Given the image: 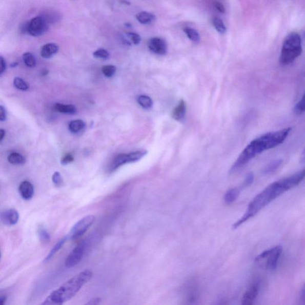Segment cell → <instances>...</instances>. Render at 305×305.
Listing matches in <instances>:
<instances>
[{"mask_svg":"<svg viewBox=\"0 0 305 305\" xmlns=\"http://www.w3.org/2000/svg\"><path fill=\"white\" fill-rule=\"evenodd\" d=\"M38 236L40 240L43 242H49L50 240V236L49 233L44 229H40L38 231Z\"/></svg>","mask_w":305,"mask_h":305,"instance_id":"d6a6232c","label":"cell"},{"mask_svg":"<svg viewBox=\"0 0 305 305\" xmlns=\"http://www.w3.org/2000/svg\"><path fill=\"white\" fill-rule=\"evenodd\" d=\"M49 23L42 16L33 18L29 22L28 33L35 37L45 34L49 29Z\"/></svg>","mask_w":305,"mask_h":305,"instance_id":"ba28073f","label":"cell"},{"mask_svg":"<svg viewBox=\"0 0 305 305\" xmlns=\"http://www.w3.org/2000/svg\"><path fill=\"white\" fill-rule=\"evenodd\" d=\"M282 251L281 246H274L257 256L255 262L265 270L274 271L277 267Z\"/></svg>","mask_w":305,"mask_h":305,"instance_id":"5b68a950","label":"cell"},{"mask_svg":"<svg viewBox=\"0 0 305 305\" xmlns=\"http://www.w3.org/2000/svg\"><path fill=\"white\" fill-rule=\"evenodd\" d=\"M7 68L6 62L3 57H0V75H3L5 72Z\"/></svg>","mask_w":305,"mask_h":305,"instance_id":"8d00e7d4","label":"cell"},{"mask_svg":"<svg viewBox=\"0 0 305 305\" xmlns=\"http://www.w3.org/2000/svg\"><path fill=\"white\" fill-rule=\"evenodd\" d=\"M128 37L130 38L132 43L135 45H138L141 41L140 35L135 32H128L127 34Z\"/></svg>","mask_w":305,"mask_h":305,"instance_id":"1f68e13d","label":"cell"},{"mask_svg":"<svg viewBox=\"0 0 305 305\" xmlns=\"http://www.w3.org/2000/svg\"><path fill=\"white\" fill-rule=\"evenodd\" d=\"M186 104L185 101L181 100L177 106H176L172 112V117L178 121L182 120L185 118L186 114Z\"/></svg>","mask_w":305,"mask_h":305,"instance_id":"9a60e30c","label":"cell"},{"mask_svg":"<svg viewBox=\"0 0 305 305\" xmlns=\"http://www.w3.org/2000/svg\"><path fill=\"white\" fill-rule=\"evenodd\" d=\"M282 163V159L275 160L267 165L265 168L263 170V174H270L273 173L274 171H276L277 169L280 167Z\"/></svg>","mask_w":305,"mask_h":305,"instance_id":"cb8c5ba5","label":"cell"},{"mask_svg":"<svg viewBox=\"0 0 305 305\" xmlns=\"http://www.w3.org/2000/svg\"><path fill=\"white\" fill-rule=\"evenodd\" d=\"M74 160V157H73L72 154H66L61 160V164L62 165H68L70 163L72 162Z\"/></svg>","mask_w":305,"mask_h":305,"instance_id":"d590c367","label":"cell"},{"mask_svg":"<svg viewBox=\"0 0 305 305\" xmlns=\"http://www.w3.org/2000/svg\"><path fill=\"white\" fill-rule=\"evenodd\" d=\"M17 65L18 64L17 63V62H14V63H13L12 65H11V67L15 68Z\"/></svg>","mask_w":305,"mask_h":305,"instance_id":"f6af8a7d","label":"cell"},{"mask_svg":"<svg viewBox=\"0 0 305 305\" xmlns=\"http://www.w3.org/2000/svg\"><path fill=\"white\" fill-rule=\"evenodd\" d=\"M53 182L56 186H60L63 183V179H62V176L59 172H54L52 176Z\"/></svg>","mask_w":305,"mask_h":305,"instance_id":"836d02e7","label":"cell"},{"mask_svg":"<svg viewBox=\"0 0 305 305\" xmlns=\"http://www.w3.org/2000/svg\"><path fill=\"white\" fill-rule=\"evenodd\" d=\"M259 293V285L253 284L250 286L242 297L241 304L243 305H251L254 303L258 297Z\"/></svg>","mask_w":305,"mask_h":305,"instance_id":"8fae6325","label":"cell"},{"mask_svg":"<svg viewBox=\"0 0 305 305\" xmlns=\"http://www.w3.org/2000/svg\"><path fill=\"white\" fill-rule=\"evenodd\" d=\"M9 162L13 165H23L26 162L25 157L16 152L11 153L8 156Z\"/></svg>","mask_w":305,"mask_h":305,"instance_id":"7402d4cb","label":"cell"},{"mask_svg":"<svg viewBox=\"0 0 305 305\" xmlns=\"http://www.w3.org/2000/svg\"><path fill=\"white\" fill-rule=\"evenodd\" d=\"M101 71L105 76L108 77V78H112L115 75L116 68L113 65H106L102 68Z\"/></svg>","mask_w":305,"mask_h":305,"instance_id":"83f0119b","label":"cell"},{"mask_svg":"<svg viewBox=\"0 0 305 305\" xmlns=\"http://www.w3.org/2000/svg\"><path fill=\"white\" fill-rule=\"evenodd\" d=\"M126 27H129V28H130V27H132V25H131V24H126Z\"/></svg>","mask_w":305,"mask_h":305,"instance_id":"bcb514c9","label":"cell"},{"mask_svg":"<svg viewBox=\"0 0 305 305\" xmlns=\"http://www.w3.org/2000/svg\"><path fill=\"white\" fill-rule=\"evenodd\" d=\"M93 272L89 270H84L73 277L60 288L54 290L42 304L61 305L71 300L78 293L84 285L93 277Z\"/></svg>","mask_w":305,"mask_h":305,"instance_id":"3957f363","label":"cell"},{"mask_svg":"<svg viewBox=\"0 0 305 305\" xmlns=\"http://www.w3.org/2000/svg\"><path fill=\"white\" fill-rule=\"evenodd\" d=\"M93 56L98 59L107 60L110 57V54L107 50L100 49L94 51Z\"/></svg>","mask_w":305,"mask_h":305,"instance_id":"f546056e","label":"cell"},{"mask_svg":"<svg viewBox=\"0 0 305 305\" xmlns=\"http://www.w3.org/2000/svg\"><path fill=\"white\" fill-rule=\"evenodd\" d=\"M23 60L26 66L29 68H34L36 66V61L34 55L31 53H25L23 55Z\"/></svg>","mask_w":305,"mask_h":305,"instance_id":"d4e9b609","label":"cell"},{"mask_svg":"<svg viewBox=\"0 0 305 305\" xmlns=\"http://www.w3.org/2000/svg\"><path fill=\"white\" fill-rule=\"evenodd\" d=\"M302 53V40L299 34L290 33L286 36L282 44L280 56V63L282 66H288L293 63Z\"/></svg>","mask_w":305,"mask_h":305,"instance_id":"277c9868","label":"cell"},{"mask_svg":"<svg viewBox=\"0 0 305 305\" xmlns=\"http://www.w3.org/2000/svg\"><path fill=\"white\" fill-rule=\"evenodd\" d=\"M58 50L59 47L56 44H46L42 48L41 56L44 58H50L57 54Z\"/></svg>","mask_w":305,"mask_h":305,"instance_id":"5bb4252c","label":"cell"},{"mask_svg":"<svg viewBox=\"0 0 305 305\" xmlns=\"http://www.w3.org/2000/svg\"><path fill=\"white\" fill-rule=\"evenodd\" d=\"M7 300V296L6 295H1L0 296V304H5Z\"/></svg>","mask_w":305,"mask_h":305,"instance_id":"7bdbcfd3","label":"cell"},{"mask_svg":"<svg viewBox=\"0 0 305 305\" xmlns=\"http://www.w3.org/2000/svg\"><path fill=\"white\" fill-rule=\"evenodd\" d=\"M214 6L215 8L219 11L220 13H226V9L224 7L223 5L220 2H215L214 3Z\"/></svg>","mask_w":305,"mask_h":305,"instance_id":"f35d334b","label":"cell"},{"mask_svg":"<svg viewBox=\"0 0 305 305\" xmlns=\"http://www.w3.org/2000/svg\"><path fill=\"white\" fill-rule=\"evenodd\" d=\"M101 298H100V297H95V298L92 299L90 300H89V302H87V304L93 305L98 304L101 302Z\"/></svg>","mask_w":305,"mask_h":305,"instance_id":"ab89813d","label":"cell"},{"mask_svg":"<svg viewBox=\"0 0 305 305\" xmlns=\"http://www.w3.org/2000/svg\"><path fill=\"white\" fill-rule=\"evenodd\" d=\"M6 135V132L5 130L1 129L0 130V140L2 141L3 138H5Z\"/></svg>","mask_w":305,"mask_h":305,"instance_id":"ee69618b","label":"cell"},{"mask_svg":"<svg viewBox=\"0 0 305 305\" xmlns=\"http://www.w3.org/2000/svg\"><path fill=\"white\" fill-rule=\"evenodd\" d=\"M86 251V243L80 242L73 249L70 254L66 258L65 266L66 268H71L78 265L83 258Z\"/></svg>","mask_w":305,"mask_h":305,"instance_id":"9c48e42d","label":"cell"},{"mask_svg":"<svg viewBox=\"0 0 305 305\" xmlns=\"http://www.w3.org/2000/svg\"><path fill=\"white\" fill-rule=\"evenodd\" d=\"M213 25H214L216 30L220 34H225L227 31V28L224 25L223 21L220 18L215 17L213 19Z\"/></svg>","mask_w":305,"mask_h":305,"instance_id":"484cf974","label":"cell"},{"mask_svg":"<svg viewBox=\"0 0 305 305\" xmlns=\"http://www.w3.org/2000/svg\"><path fill=\"white\" fill-rule=\"evenodd\" d=\"M69 236H66L62 238L61 240L58 241L56 245H54L52 249L51 250L49 254L47 255L44 261L48 262L51 259H52L55 255L60 251L61 248L63 247L66 241L68 240Z\"/></svg>","mask_w":305,"mask_h":305,"instance_id":"2e32d148","label":"cell"},{"mask_svg":"<svg viewBox=\"0 0 305 305\" xmlns=\"http://www.w3.org/2000/svg\"><path fill=\"white\" fill-rule=\"evenodd\" d=\"M19 192L21 197L24 199L29 200L34 196V187L31 182L28 181H22L19 187Z\"/></svg>","mask_w":305,"mask_h":305,"instance_id":"4fadbf2b","label":"cell"},{"mask_svg":"<svg viewBox=\"0 0 305 305\" xmlns=\"http://www.w3.org/2000/svg\"><path fill=\"white\" fill-rule=\"evenodd\" d=\"M304 38H305V34H304Z\"/></svg>","mask_w":305,"mask_h":305,"instance_id":"7dc6e473","label":"cell"},{"mask_svg":"<svg viewBox=\"0 0 305 305\" xmlns=\"http://www.w3.org/2000/svg\"><path fill=\"white\" fill-rule=\"evenodd\" d=\"M19 213L14 209H7L2 212L1 220L6 226L15 225L19 220Z\"/></svg>","mask_w":305,"mask_h":305,"instance_id":"7c38bea8","label":"cell"},{"mask_svg":"<svg viewBox=\"0 0 305 305\" xmlns=\"http://www.w3.org/2000/svg\"><path fill=\"white\" fill-rule=\"evenodd\" d=\"M294 112L297 115H301L305 112V93L294 108Z\"/></svg>","mask_w":305,"mask_h":305,"instance_id":"4316f807","label":"cell"},{"mask_svg":"<svg viewBox=\"0 0 305 305\" xmlns=\"http://www.w3.org/2000/svg\"><path fill=\"white\" fill-rule=\"evenodd\" d=\"M7 119V112L6 110L3 106H0V120L2 122L5 121Z\"/></svg>","mask_w":305,"mask_h":305,"instance_id":"74e56055","label":"cell"},{"mask_svg":"<svg viewBox=\"0 0 305 305\" xmlns=\"http://www.w3.org/2000/svg\"><path fill=\"white\" fill-rule=\"evenodd\" d=\"M147 153L148 152L146 150H139V151L128 154H119L113 161L111 167H110V170L114 171L123 166L124 165L136 162L145 156Z\"/></svg>","mask_w":305,"mask_h":305,"instance_id":"8992f818","label":"cell"},{"mask_svg":"<svg viewBox=\"0 0 305 305\" xmlns=\"http://www.w3.org/2000/svg\"><path fill=\"white\" fill-rule=\"evenodd\" d=\"M14 86L17 89L22 91H27L29 89V86L27 83L24 80L22 79L19 77H16L13 80Z\"/></svg>","mask_w":305,"mask_h":305,"instance_id":"f1b7e54d","label":"cell"},{"mask_svg":"<svg viewBox=\"0 0 305 305\" xmlns=\"http://www.w3.org/2000/svg\"><path fill=\"white\" fill-rule=\"evenodd\" d=\"M138 104L145 109H150L153 107V102L152 98L145 95H139L137 98Z\"/></svg>","mask_w":305,"mask_h":305,"instance_id":"603a6c76","label":"cell"},{"mask_svg":"<svg viewBox=\"0 0 305 305\" xmlns=\"http://www.w3.org/2000/svg\"><path fill=\"white\" fill-rule=\"evenodd\" d=\"M240 191L237 188L231 189L228 191L224 196V201L227 204H231L239 196Z\"/></svg>","mask_w":305,"mask_h":305,"instance_id":"d6986e66","label":"cell"},{"mask_svg":"<svg viewBox=\"0 0 305 305\" xmlns=\"http://www.w3.org/2000/svg\"><path fill=\"white\" fill-rule=\"evenodd\" d=\"M46 19L48 23L51 24L54 22H56L58 19V15L57 13L54 12H48L46 14H43L42 16Z\"/></svg>","mask_w":305,"mask_h":305,"instance_id":"4dcf8cb0","label":"cell"},{"mask_svg":"<svg viewBox=\"0 0 305 305\" xmlns=\"http://www.w3.org/2000/svg\"><path fill=\"white\" fill-rule=\"evenodd\" d=\"M55 109L60 113L68 114V115H73L76 113V107L73 105L57 104L55 105Z\"/></svg>","mask_w":305,"mask_h":305,"instance_id":"ffe728a7","label":"cell"},{"mask_svg":"<svg viewBox=\"0 0 305 305\" xmlns=\"http://www.w3.org/2000/svg\"><path fill=\"white\" fill-rule=\"evenodd\" d=\"M300 300L302 304H305V284L300 293Z\"/></svg>","mask_w":305,"mask_h":305,"instance_id":"60d3db41","label":"cell"},{"mask_svg":"<svg viewBox=\"0 0 305 305\" xmlns=\"http://www.w3.org/2000/svg\"><path fill=\"white\" fill-rule=\"evenodd\" d=\"M253 181H254V175H253L252 172H250V173L246 176L244 182V186L249 187L251 186L253 182Z\"/></svg>","mask_w":305,"mask_h":305,"instance_id":"e575fe53","label":"cell"},{"mask_svg":"<svg viewBox=\"0 0 305 305\" xmlns=\"http://www.w3.org/2000/svg\"><path fill=\"white\" fill-rule=\"evenodd\" d=\"M94 220L95 217L93 215H88L80 219L72 228L68 236L69 238L71 239H76L83 236L93 225Z\"/></svg>","mask_w":305,"mask_h":305,"instance_id":"52a82bcc","label":"cell"},{"mask_svg":"<svg viewBox=\"0 0 305 305\" xmlns=\"http://www.w3.org/2000/svg\"><path fill=\"white\" fill-rule=\"evenodd\" d=\"M292 128H286L277 131L267 132L253 139L238 156L230 170L231 173L245 166L253 158L267 150L276 148L283 143L288 137Z\"/></svg>","mask_w":305,"mask_h":305,"instance_id":"7a4b0ae2","label":"cell"},{"mask_svg":"<svg viewBox=\"0 0 305 305\" xmlns=\"http://www.w3.org/2000/svg\"><path fill=\"white\" fill-rule=\"evenodd\" d=\"M85 128V122L80 119L72 120L69 124V130L73 134L79 133Z\"/></svg>","mask_w":305,"mask_h":305,"instance_id":"ac0fdd59","label":"cell"},{"mask_svg":"<svg viewBox=\"0 0 305 305\" xmlns=\"http://www.w3.org/2000/svg\"><path fill=\"white\" fill-rule=\"evenodd\" d=\"M187 37L194 43H198L200 40V36L195 29L190 27H185L183 29Z\"/></svg>","mask_w":305,"mask_h":305,"instance_id":"44dd1931","label":"cell"},{"mask_svg":"<svg viewBox=\"0 0 305 305\" xmlns=\"http://www.w3.org/2000/svg\"><path fill=\"white\" fill-rule=\"evenodd\" d=\"M136 18L139 23L143 25L152 24L156 19V16L153 14L147 12L138 13L136 15Z\"/></svg>","mask_w":305,"mask_h":305,"instance_id":"e0dca14e","label":"cell"},{"mask_svg":"<svg viewBox=\"0 0 305 305\" xmlns=\"http://www.w3.org/2000/svg\"><path fill=\"white\" fill-rule=\"evenodd\" d=\"M299 185L298 177L293 174L288 177L281 179L278 181L271 183L268 186L261 192L253 198L248 205L242 217L234 223L233 229H236L246 221L255 216L262 209L271 203L279 196L282 195L288 191Z\"/></svg>","mask_w":305,"mask_h":305,"instance_id":"6da1fadb","label":"cell"},{"mask_svg":"<svg viewBox=\"0 0 305 305\" xmlns=\"http://www.w3.org/2000/svg\"><path fill=\"white\" fill-rule=\"evenodd\" d=\"M148 46L153 53L164 56L168 52L167 42L162 38L154 37L149 39Z\"/></svg>","mask_w":305,"mask_h":305,"instance_id":"30bf717a","label":"cell"},{"mask_svg":"<svg viewBox=\"0 0 305 305\" xmlns=\"http://www.w3.org/2000/svg\"><path fill=\"white\" fill-rule=\"evenodd\" d=\"M300 163L301 164H305V147L303 150L302 153L300 154Z\"/></svg>","mask_w":305,"mask_h":305,"instance_id":"b9f144b4","label":"cell"}]
</instances>
